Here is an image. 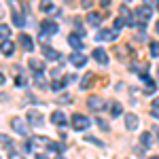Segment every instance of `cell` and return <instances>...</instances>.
<instances>
[{
    "instance_id": "cell-1",
    "label": "cell",
    "mask_w": 159,
    "mask_h": 159,
    "mask_svg": "<svg viewBox=\"0 0 159 159\" xmlns=\"http://www.w3.org/2000/svg\"><path fill=\"white\" fill-rule=\"evenodd\" d=\"M134 17H136V28L142 32L144 25H147V21L151 19V9H148V4H140L138 9H134Z\"/></svg>"
},
{
    "instance_id": "cell-2",
    "label": "cell",
    "mask_w": 159,
    "mask_h": 159,
    "mask_svg": "<svg viewBox=\"0 0 159 159\" xmlns=\"http://www.w3.org/2000/svg\"><path fill=\"white\" fill-rule=\"evenodd\" d=\"M70 125H72V129H76V132H83V129H87V127L91 125V119H87L85 115H76V112H74Z\"/></svg>"
},
{
    "instance_id": "cell-3",
    "label": "cell",
    "mask_w": 159,
    "mask_h": 159,
    "mask_svg": "<svg viewBox=\"0 0 159 159\" xmlns=\"http://www.w3.org/2000/svg\"><path fill=\"white\" fill-rule=\"evenodd\" d=\"M11 127H13V132H17L19 136H24V138H32L30 132H28V125L24 123L21 117H13V119H11Z\"/></svg>"
},
{
    "instance_id": "cell-4",
    "label": "cell",
    "mask_w": 159,
    "mask_h": 159,
    "mask_svg": "<svg viewBox=\"0 0 159 159\" xmlns=\"http://www.w3.org/2000/svg\"><path fill=\"white\" fill-rule=\"evenodd\" d=\"M25 119H28V123L32 125V127H43V115L38 112V110H28V115H25Z\"/></svg>"
},
{
    "instance_id": "cell-5",
    "label": "cell",
    "mask_w": 159,
    "mask_h": 159,
    "mask_svg": "<svg viewBox=\"0 0 159 159\" xmlns=\"http://www.w3.org/2000/svg\"><path fill=\"white\" fill-rule=\"evenodd\" d=\"M57 30H60V25L55 24L53 19H45V21L40 24V32H43V34H49V36H53V34H57Z\"/></svg>"
},
{
    "instance_id": "cell-6",
    "label": "cell",
    "mask_w": 159,
    "mask_h": 159,
    "mask_svg": "<svg viewBox=\"0 0 159 159\" xmlns=\"http://www.w3.org/2000/svg\"><path fill=\"white\" fill-rule=\"evenodd\" d=\"M87 106L91 110H96V112H100V110L106 108V102L100 98V96H91V98H87Z\"/></svg>"
},
{
    "instance_id": "cell-7",
    "label": "cell",
    "mask_w": 159,
    "mask_h": 159,
    "mask_svg": "<svg viewBox=\"0 0 159 159\" xmlns=\"http://www.w3.org/2000/svg\"><path fill=\"white\" fill-rule=\"evenodd\" d=\"M91 55H93V60L98 61V64H102V66H106V64H108V53L102 49V47H96Z\"/></svg>"
},
{
    "instance_id": "cell-8",
    "label": "cell",
    "mask_w": 159,
    "mask_h": 159,
    "mask_svg": "<svg viewBox=\"0 0 159 159\" xmlns=\"http://www.w3.org/2000/svg\"><path fill=\"white\" fill-rule=\"evenodd\" d=\"M119 11H121V17L125 19V24H127V25H136L134 11H129V9H127V4H121V9H119Z\"/></svg>"
},
{
    "instance_id": "cell-9",
    "label": "cell",
    "mask_w": 159,
    "mask_h": 159,
    "mask_svg": "<svg viewBox=\"0 0 159 159\" xmlns=\"http://www.w3.org/2000/svg\"><path fill=\"white\" fill-rule=\"evenodd\" d=\"M117 32L119 30H100L96 34V38L98 40H117Z\"/></svg>"
},
{
    "instance_id": "cell-10",
    "label": "cell",
    "mask_w": 159,
    "mask_h": 159,
    "mask_svg": "<svg viewBox=\"0 0 159 159\" xmlns=\"http://www.w3.org/2000/svg\"><path fill=\"white\" fill-rule=\"evenodd\" d=\"M68 45H70L74 51H83V40H81L79 34H70V36H68Z\"/></svg>"
},
{
    "instance_id": "cell-11",
    "label": "cell",
    "mask_w": 159,
    "mask_h": 159,
    "mask_svg": "<svg viewBox=\"0 0 159 159\" xmlns=\"http://www.w3.org/2000/svg\"><path fill=\"white\" fill-rule=\"evenodd\" d=\"M138 125H140V121H138V117H136V115H127V117H125V127H127V132L138 129Z\"/></svg>"
},
{
    "instance_id": "cell-12",
    "label": "cell",
    "mask_w": 159,
    "mask_h": 159,
    "mask_svg": "<svg viewBox=\"0 0 159 159\" xmlns=\"http://www.w3.org/2000/svg\"><path fill=\"white\" fill-rule=\"evenodd\" d=\"M70 64H74V66H85V64H87V57L81 53V51H74L72 55H70Z\"/></svg>"
},
{
    "instance_id": "cell-13",
    "label": "cell",
    "mask_w": 159,
    "mask_h": 159,
    "mask_svg": "<svg viewBox=\"0 0 159 159\" xmlns=\"http://www.w3.org/2000/svg\"><path fill=\"white\" fill-rule=\"evenodd\" d=\"M43 55H45L47 60H51V61L61 60V55H60V53H57L55 49H53V47H43Z\"/></svg>"
},
{
    "instance_id": "cell-14",
    "label": "cell",
    "mask_w": 159,
    "mask_h": 159,
    "mask_svg": "<svg viewBox=\"0 0 159 159\" xmlns=\"http://www.w3.org/2000/svg\"><path fill=\"white\" fill-rule=\"evenodd\" d=\"M19 43H21V47L25 51H34V43H32V38L28 34H19Z\"/></svg>"
},
{
    "instance_id": "cell-15",
    "label": "cell",
    "mask_w": 159,
    "mask_h": 159,
    "mask_svg": "<svg viewBox=\"0 0 159 159\" xmlns=\"http://www.w3.org/2000/svg\"><path fill=\"white\" fill-rule=\"evenodd\" d=\"M13 53H15V45H13L11 40H2V55L4 57H11Z\"/></svg>"
},
{
    "instance_id": "cell-16",
    "label": "cell",
    "mask_w": 159,
    "mask_h": 159,
    "mask_svg": "<svg viewBox=\"0 0 159 159\" xmlns=\"http://www.w3.org/2000/svg\"><path fill=\"white\" fill-rule=\"evenodd\" d=\"M87 24L98 28V25L102 24V15H100V13H89V15H87Z\"/></svg>"
},
{
    "instance_id": "cell-17",
    "label": "cell",
    "mask_w": 159,
    "mask_h": 159,
    "mask_svg": "<svg viewBox=\"0 0 159 159\" xmlns=\"http://www.w3.org/2000/svg\"><path fill=\"white\" fill-rule=\"evenodd\" d=\"M51 121L55 123V125H66V117H64V112H60V110H55L53 115H51Z\"/></svg>"
},
{
    "instance_id": "cell-18",
    "label": "cell",
    "mask_w": 159,
    "mask_h": 159,
    "mask_svg": "<svg viewBox=\"0 0 159 159\" xmlns=\"http://www.w3.org/2000/svg\"><path fill=\"white\" fill-rule=\"evenodd\" d=\"M30 68H32L34 72H40V70H45V61H43V60H36V57H32V60H30Z\"/></svg>"
},
{
    "instance_id": "cell-19",
    "label": "cell",
    "mask_w": 159,
    "mask_h": 159,
    "mask_svg": "<svg viewBox=\"0 0 159 159\" xmlns=\"http://www.w3.org/2000/svg\"><path fill=\"white\" fill-rule=\"evenodd\" d=\"M142 81H144V89H142V91H144V96H151V93H155V83H153V81H151V79H142Z\"/></svg>"
},
{
    "instance_id": "cell-20",
    "label": "cell",
    "mask_w": 159,
    "mask_h": 159,
    "mask_svg": "<svg viewBox=\"0 0 159 159\" xmlns=\"http://www.w3.org/2000/svg\"><path fill=\"white\" fill-rule=\"evenodd\" d=\"M30 142H32V147H45V144H49V140L43 138V136H32Z\"/></svg>"
},
{
    "instance_id": "cell-21",
    "label": "cell",
    "mask_w": 159,
    "mask_h": 159,
    "mask_svg": "<svg viewBox=\"0 0 159 159\" xmlns=\"http://www.w3.org/2000/svg\"><path fill=\"white\" fill-rule=\"evenodd\" d=\"M121 112H123V106L119 102H112V104H110V115H112V117H121Z\"/></svg>"
},
{
    "instance_id": "cell-22",
    "label": "cell",
    "mask_w": 159,
    "mask_h": 159,
    "mask_svg": "<svg viewBox=\"0 0 159 159\" xmlns=\"http://www.w3.org/2000/svg\"><path fill=\"white\" fill-rule=\"evenodd\" d=\"M13 24L17 25V28H24V25H25V19L19 15V13H13Z\"/></svg>"
},
{
    "instance_id": "cell-23",
    "label": "cell",
    "mask_w": 159,
    "mask_h": 159,
    "mask_svg": "<svg viewBox=\"0 0 159 159\" xmlns=\"http://www.w3.org/2000/svg\"><path fill=\"white\" fill-rule=\"evenodd\" d=\"M148 51H151L153 57H159V43H157V40H153V43L148 45Z\"/></svg>"
},
{
    "instance_id": "cell-24",
    "label": "cell",
    "mask_w": 159,
    "mask_h": 159,
    "mask_svg": "<svg viewBox=\"0 0 159 159\" xmlns=\"http://www.w3.org/2000/svg\"><path fill=\"white\" fill-rule=\"evenodd\" d=\"M0 32H2V34H0V36H2V40H9V36H11V30H9V25L2 24V25H0Z\"/></svg>"
},
{
    "instance_id": "cell-25",
    "label": "cell",
    "mask_w": 159,
    "mask_h": 159,
    "mask_svg": "<svg viewBox=\"0 0 159 159\" xmlns=\"http://www.w3.org/2000/svg\"><path fill=\"white\" fill-rule=\"evenodd\" d=\"M34 79H36V85L40 87V89H45V87H47V83H45V76H43L40 72H34Z\"/></svg>"
},
{
    "instance_id": "cell-26",
    "label": "cell",
    "mask_w": 159,
    "mask_h": 159,
    "mask_svg": "<svg viewBox=\"0 0 159 159\" xmlns=\"http://www.w3.org/2000/svg\"><path fill=\"white\" fill-rule=\"evenodd\" d=\"M64 87H66V83H64V81H53L49 89H51V91H61Z\"/></svg>"
},
{
    "instance_id": "cell-27",
    "label": "cell",
    "mask_w": 159,
    "mask_h": 159,
    "mask_svg": "<svg viewBox=\"0 0 159 159\" xmlns=\"http://www.w3.org/2000/svg\"><path fill=\"white\" fill-rule=\"evenodd\" d=\"M91 76H93L91 72H87L85 76H83V81H81V89H87V87H89V81H91Z\"/></svg>"
},
{
    "instance_id": "cell-28",
    "label": "cell",
    "mask_w": 159,
    "mask_h": 159,
    "mask_svg": "<svg viewBox=\"0 0 159 159\" xmlns=\"http://www.w3.org/2000/svg\"><path fill=\"white\" fill-rule=\"evenodd\" d=\"M140 142H142L144 147H148V144H151V134H148V132H144V134L140 136Z\"/></svg>"
},
{
    "instance_id": "cell-29",
    "label": "cell",
    "mask_w": 159,
    "mask_h": 159,
    "mask_svg": "<svg viewBox=\"0 0 159 159\" xmlns=\"http://www.w3.org/2000/svg\"><path fill=\"white\" fill-rule=\"evenodd\" d=\"M43 11H45V13H60L57 9H55V7H53V4H51V2H47V4H43Z\"/></svg>"
},
{
    "instance_id": "cell-30",
    "label": "cell",
    "mask_w": 159,
    "mask_h": 159,
    "mask_svg": "<svg viewBox=\"0 0 159 159\" xmlns=\"http://www.w3.org/2000/svg\"><path fill=\"white\" fill-rule=\"evenodd\" d=\"M123 25H127V24H125V19H123V17H117V19H115V30H121Z\"/></svg>"
},
{
    "instance_id": "cell-31",
    "label": "cell",
    "mask_w": 159,
    "mask_h": 159,
    "mask_svg": "<svg viewBox=\"0 0 159 159\" xmlns=\"http://www.w3.org/2000/svg\"><path fill=\"white\" fill-rule=\"evenodd\" d=\"M96 123H98V125L102 127V129H104V132H108V123L104 121V119H96Z\"/></svg>"
},
{
    "instance_id": "cell-32",
    "label": "cell",
    "mask_w": 159,
    "mask_h": 159,
    "mask_svg": "<svg viewBox=\"0 0 159 159\" xmlns=\"http://www.w3.org/2000/svg\"><path fill=\"white\" fill-rule=\"evenodd\" d=\"M60 74H61V66L60 68H51V76H53V79H57Z\"/></svg>"
},
{
    "instance_id": "cell-33",
    "label": "cell",
    "mask_w": 159,
    "mask_h": 159,
    "mask_svg": "<svg viewBox=\"0 0 159 159\" xmlns=\"http://www.w3.org/2000/svg\"><path fill=\"white\" fill-rule=\"evenodd\" d=\"M70 102H72V98H70L68 93H66V96H61V98H60V104H70Z\"/></svg>"
},
{
    "instance_id": "cell-34",
    "label": "cell",
    "mask_w": 159,
    "mask_h": 159,
    "mask_svg": "<svg viewBox=\"0 0 159 159\" xmlns=\"http://www.w3.org/2000/svg\"><path fill=\"white\" fill-rule=\"evenodd\" d=\"M2 144H4V148H7V147H13V142H11V140H9L4 134H2Z\"/></svg>"
},
{
    "instance_id": "cell-35",
    "label": "cell",
    "mask_w": 159,
    "mask_h": 159,
    "mask_svg": "<svg viewBox=\"0 0 159 159\" xmlns=\"http://www.w3.org/2000/svg\"><path fill=\"white\" fill-rule=\"evenodd\" d=\"M72 81H76V76H74V74H68V76L64 79V83H66V85H68V83H72Z\"/></svg>"
},
{
    "instance_id": "cell-36",
    "label": "cell",
    "mask_w": 159,
    "mask_h": 159,
    "mask_svg": "<svg viewBox=\"0 0 159 159\" xmlns=\"http://www.w3.org/2000/svg\"><path fill=\"white\" fill-rule=\"evenodd\" d=\"M85 140H87V142H93V144H98V147H102V142H100V140H96V138H91V136H87Z\"/></svg>"
},
{
    "instance_id": "cell-37",
    "label": "cell",
    "mask_w": 159,
    "mask_h": 159,
    "mask_svg": "<svg viewBox=\"0 0 159 159\" xmlns=\"http://www.w3.org/2000/svg\"><path fill=\"white\" fill-rule=\"evenodd\" d=\"M9 159H25V157L21 155V153H11V155H9Z\"/></svg>"
},
{
    "instance_id": "cell-38",
    "label": "cell",
    "mask_w": 159,
    "mask_h": 159,
    "mask_svg": "<svg viewBox=\"0 0 159 159\" xmlns=\"http://www.w3.org/2000/svg\"><path fill=\"white\" fill-rule=\"evenodd\" d=\"M117 55H119V57H125V47H119V49H117Z\"/></svg>"
},
{
    "instance_id": "cell-39",
    "label": "cell",
    "mask_w": 159,
    "mask_h": 159,
    "mask_svg": "<svg viewBox=\"0 0 159 159\" xmlns=\"http://www.w3.org/2000/svg\"><path fill=\"white\" fill-rule=\"evenodd\" d=\"M81 4H83V7H85V9H89V7H91V4H93V0H81Z\"/></svg>"
},
{
    "instance_id": "cell-40",
    "label": "cell",
    "mask_w": 159,
    "mask_h": 159,
    "mask_svg": "<svg viewBox=\"0 0 159 159\" xmlns=\"http://www.w3.org/2000/svg\"><path fill=\"white\" fill-rule=\"evenodd\" d=\"M151 115H153L155 119H159V108H151Z\"/></svg>"
},
{
    "instance_id": "cell-41",
    "label": "cell",
    "mask_w": 159,
    "mask_h": 159,
    "mask_svg": "<svg viewBox=\"0 0 159 159\" xmlns=\"http://www.w3.org/2000/svg\"><path fill=\"white\" fill-rule=\"evenodd\" d=\"M100 4H102V7H104V9H106V7H108V4H110V0H102V2H100Z\"/></svg>"
},
{
    "instance_id": "cell-42",
    "label": "cell",
    "mask_w": 159,
    "mask_h": 159,
    "mask_svg": "<svg viewBox=\"0 0 159 159\" xmlns=\"http://www.w3.org/2000/svg\"><path fill=\"white\" fill-rule=\"evenodd\" d=\"M153 108H159V98L155 100V102H153Z\"/></svg>"
},
{
    "instance_id": "cell-43",
    "label": "cell",
    "mask_w": 159,
    "mask_h": 159,
    "mask_svg": "<svg viewBox=\"0 0 159 159\" xmlns=\"http://www.w3.org/2000/svg\"><path fill=\"white\" fill-rule=\"evenodd\" d=\"M36 159H49L47 155H36Z\"/></svg>"
},
{
    "instance_id": "cell-44",
    "label": "cell",
    "mask_w": 159,
    "mask_h": 159,
    "mask_svg": "<svg viewBox=\"0 0 159 159\" xmlns=\"http://www.w3.org/2000/svg\"><path fill=\"white\" fill-rule=\"evenodd\" d=\"M153 2H155V0H144V4H153Z\"/></svg>"
},
{
    "instance_id": "cell-45",
    "label": "cell",
    "mask_w": 159,
    "mask_h": 159,
    "mask_svg": "<svg viewBox=\"0 0 159 159\" xmlns=\"http://www.w3.org/2000/svg\"><path fill=\"white\" fill-rule=\"evenodd\" d=\"M55 159H66V157H64V155H61V153H60V155H57V157H55Z\"/></svg>"
},
{
    "instance_id": "cell-46",
    "label": "cell",
    "mask_w": 159,
    "mask_h": 159,
    "mask_svg": "<svg viewBox=\"0 0 159 159\" xmlns=\"http://www.w3.org/2000/svg\"><path fill=\"white\" fill-rule=\"evenodd\" d=\"M155 30H157V32H159V21H157V24H155Z\"/></svg>"
},
{
    "instance_id": "cell-47",
    "label": "cell",
    "mask_w": 159,
    "mask_h": 159,
    "mask_svg": "<svg viewBox=\"0 0 159 159\" xmlns=\"http://www.w3.org/2000/svg\"><path fill=\"white\" fill-rule=\"evenodd\" d=\"M157 140H159V129H157Z\"/></svg>"
},
{
    "instance_id": "cell-48",
    "label": "cell",
    "mask_w": 159,
    "mask_h": 159,
    "mask_svg": "<svg viewBox=\"0 0 159 159\" xmlns=\"http://www.w3.org/2000/svg\"><path fill=\"white\" fill-rule=\"evenodd\" d=\"M157 11H159V2H157Z\"/></svg>"
},
{
    "instance_id": "cell-49",
    "label": "cell",
    "mask_w": 159,
    "mask_h": 159,
    "mask_svg": "<svg viewBox=\"0 0 159 159\" xmlns=\"http://www.w3.org/2000/svg\"><path fill=\"white\" fill-rule=\"evenodd\" d=\"M151 159H159V157H151Z\"/></svg>"
},
{
    "instance_id": "cell-50",
    "label": "cell",
    "mask_w": 159,
    "mask_h": 159,
    "mask_svg": "<svg viewBox=\"0 0 159 159\" xmlns=\"http://www.w3.org/2000/svg\"><path fill=\"white\" fill-rule=\"evenodd\" d=\"M125 2H127V0H125Z\"/></svg>"
}]
</instances>
